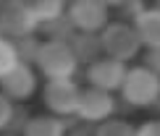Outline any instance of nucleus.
Segmentation results:
<instances>
[{
  "mask_svg": "<svg viewBox=\"0 0 160 136\" xmlns=\"http://www.w3.org/2000/svg\"><path fill=\"white\" fill-rule=\"evenodd\" d=\"M121 94L134 107H150L160 100V76L152 73L147 66L126 68V76L121 84Z\"/></svg>",
  "mask_w": 160,
  "mask_h": 136,
  "instance_id": "obj_1",
  "label": "nucleus"
},
{
  "mask_svg": "<svg viewBox=\"0 0 160 136\" xmlns=\"http://www.w3.org/2000/svg\"><path fill=\"white\" fill-rule=\"evenodd\" d=\"M100 42H102V52L105 55L121 60V63L137 58L139 47H142V39H139L134 24H126V21L108 24L102 32H100Z\"/></svg>",
  "mask_w": 160,
  "mask_h": 136,
  "instance_id": "obj_2",
  "label": "nucleus"
},
{
  "mask_svg": "<svg viewBox=\"0 0 160 136\" xmlns=\"http://www.w3.org/2000/svg\"><path fill=\"white\" fill-rule=\"evenodd\" d=\"M79 60L74 55L68 42H52V39H45L42 47L37 52V68L45 73L48 79H66L76 73Z\"/></svg>",
  "mask_w": 160,
  "mask_h": 136,
  "instance_id": "obj_3",
  "label": "nucleus"
},
{
  "mask_svg": "<svg viewBox=\"0 0 160 136\" xmlns=\"http://www.w3.org/2000/svg\"><path fill=\"white\" fill-rule=\"evenodd\" d=\"M82 97V89L74 81V76L66 79H48L45 86V105L50 107L55 115H76V105Z\"/></svg>",
  "mask_w": 160,
  "mask_h": 136,
  "instance_id": "obj_4",
  "label": "nucleus"
},
{
  "mask_svg": "<svg viewBox=\"0 0 160 136\" xmlns=\"http://www.w3.org/2000/svg\"><path fill=\"white\" fill-rule=\"evenodd\" d=\"M37 16L32 13V8L26 5V0H16V3H5L0 11V29L5 37L16 39L24 34H34L37 32Z\"/></svg>",
  "mask_w": 160,
  "mask_h": 136,
  "instance_id": "obj_5",
  "label": "nucleus"
},
{
  "mask_svg": "<svg viewBox=\"0 0 160 136\" xmlns=\"http://www.w3.org/2000/svg\"><path fill=\"white\" fill-rule=\"evenodd\" d=\"M113 110H116V100H113L110 92L97 89V86H89V89H82V97H79L76 105V115L87 123H102L108 120Z\"/></svg>",
  "mask_w": 160,
  "mask_h": 136,
  "instance_id": "obj_6",
  "label": "nucleus"
},
{
  "mask_svg": "<svg viewBox=\"0 0 160 136\" xmlns=\"http://www.w3.org/2000/svg\"><path fill=\"white\" fill-rule=\"evenodd\" d=\"M68 16L74 21L76 32H95L100 34L108 26V5L102 0H74L68 8Z\"/></svg>",
  "mask_w": 160,
  "mask_h": 136,
  "instance_id": "obj_7",
  "label": "nucleus"
},
{
  "mask_svg": "<svg viewBox=\"0 0 160 136\" xmlns=\"http://www.w3.org/2000/svg\"><path fill=\"white\" fill-rule=\"evenodd\" d=\"M123 76H126V66L116 58H97L95 63L87 66V81L89 86H97V89H105V92H121V84H123Z\"/></svg>",
  "mask_w": 160,
  "mask_h": 136,
  "instance_id": "obj_8",
  "label": "nucleus"
},
{
  "mask_svg": "<svg viewBox=\"0 0 160 136\" xmlns=\"http://www.w3.org/2000/svg\"><path fill=\"white\" fill-rule=\"evenodd\" d=\"M37 89V76L29 63H16L5 76H0V92L11 100H26Z\"/></svg>",
  "mask_w": 160,
  "mask_h": 136,
  "instance_id": "obj_9",
  "label": "nucleus"
},
{
  "mask_svg": "<svg viewBox=\"0 0 160 136\" xmlns=\"http://www.w3.org/2000/svg\"><path fill=\"white\" fill-rule=\"evenodd\" d=\"M71 50H74V55L79 63H95L97 58H102V42H100V34L95 32H76L74 37H71Z\"/></svg>",
  "mask_w": 160,
  "mask_h": 136,
  "instance_id": "obj_10",
  "label": "nucleus"
},
{
  "mask_svg": "<svg viewBox=\"0 0 160 136\" xmlns=\"http://www.w3.org/2000/svg\"><path fill=\"white\" fill-rule=\"evenodd\" d=\"M134 29L142 39V45L147 47H158L160 45V8H144L139 16L134 18Z\"/></svg>",
  "mask_w": 160,
  "mask_h": 136,
  "instance_id": "obj_11",
  "label": "nucleus"
},
{
  "mask_svg": "<svg viewBox=\"0 0 160 136\" xmlns=\"http://www.w3.org/2000/svg\"><path fill=\"white\" fill-rule=\"evenodd\" d=\"M66 120L61 115H37L29 118L21 136H66Z\"/></svg>",
  "mask_w": 160,
  "mask_h": 136,
  "instance_id": "obj_12",
  "label": "nucleus"
},
{
  "mask_svg": "<svg viewBox=\"0 0 160 136\" xmlns=\"http://www.w3.org/2000/svg\"><path fill=\"white\" fill-rule=\"evenodd\" d=\"M37 32H42L48 39H52V42H71V37L76 34V26H74L68 13H61V16H55V18L39 21Z\"/></svg>",
  "mask_w": 160,
  "mask_h": 136,
  "instance_id": "obj_13",
  "label": "nucleus"
},
{
  "mask_svg": "<svg viewBox=\"0 0 160 136\" xmlns=\"http://www.w3.org/2000/svg\"><path fill=\"white\" fill-rule=\"evenodd\" d=\"M26 5L37 16V21H48V18H55L63 13L66 0H26Z\"/></svg>",
  "mask_w": 160,
  "mask_h": 136,
  "instance_id": "obj_14",
  "label": "nucleus"
},
{
  "mask_svg": "<svg viewBox=\"0 0 160 136\" xmlns=\"http://www.w3.org/2000/svg\"><path fill=\"white\" fill-rule=\"evenodd\" d=\"M13 45H16V52H18V60H21V63H37V52H39V47H42V42H39L34 34L16 37Z\"/></svg>",
  "mask_w": 160,
  "mask_h": 136,
  "instance_id": "obj_15",
  "label": "nucleus"
},
{
  "mask_svg": "<svg viewBox=\"0 0 160 136\" xmlns=\"http://www.w3.org/2000/svg\"><path fill=\"white\" fill-rule=\"evenodd\" d=\"M95 136H137V128L129 120H118V118H108L97 126Z\"/></svg>",
  "mask_w": 160,
  "mask_h": 136,
  "instance_id": "obj_16",
  "label": "nucleus"
},
{
  "mask_svg": "<svg viewBox=\"0 0 160 136\" xmlns=\"http://www.w3.org/2000/svg\"><path fill=\"white\" fill-rule=\"evenodd\" d=\"M16 63H21V60H18V52H16L13 39L5 37V34H0V76H5Z\"/></svg>",
  "mask_w": 160,
  "mask_h": 136,
  "instance_id": "obj_17",
  "label": "nucleus"
},
{
  "mask_svg": "<svg viewBox=\"0 0 160 136\" xmlns=\"http://www.w3.org/2000/svg\"><path fill=\"white\" fill-rule=\"evenodd\" d=\"M11 118H13V105H11V97H5L0 92V131L11 126Z\"/></svg>",
  "mask_w": 160,
  "mask_h": 136,
  "instance_id": "obj_18",
  "label": "nucleus"
},
{
  "mask_svg": "<svg viewBox=\"0 0 160 136\" xmlns=\"http://www.w3.org/2000/svg\"><path fill=\"white\" fill-rule=\"evenodd\" d=\"M144 66H147L152 73H158V76H160V45L147 50V55H144Z\"/></svg>",
  "mask_w": 160,
  "mask_h": 136,
  "instance_id": "obj_19",
  "label": "nucleus"
},
{
  "mask_svg": "<svg viewBox=\"0 0 160 136\" xmlns=\"http://www.w3.org/2000/svg\"><path fill=\"white\" fill-rule=\"evenodd\" d=\"M118 8H123V13L129 16V21H134V18L139 16V13L144 11V5H142V0H123Z\"/></svg>",
  "mask_w": 160,
  "mask_h": 136,
  "instance_id": "obj_20",
  "label": "nucleus"
},
{
  "mask_svg": "<svg viewBox=\"0 0 160 136\" xmlns=\"http://www.w3.org/2000/svg\"><path fill=\"white\" fill-rule=\"evenodd\" d=\"M137 136H160V120H147L137 128Z\"/></svg>",
  "mask_w": 160,
  "mask_h": 136,
  "instance_id": "obj_21",
  "label": "nucleus"
},
{
  "mask_svg": "<svg viewBox=\"0 0 160 136\" xmlns=\"http://www.w3.org/2000/svg\"><path fill=\"white\" fill-rule=\"evenodd\" d=\"M102 3H105V5H108V8H118V5H121V3H123V0H102Z\"/></svg>",
  "mask_w": 160,
  "mask_h": 136,
  "instance_id": "obj_22",
  "label": "nucleus"
},
{
  "mask_svg": "<svg viewBox=\"0 0 160 136\" xmlns=\"http://www.w3.org/2000/svg\"><path fill=\"white\" fill-rule=\"evenodd\" d=\"M3 5H5V0H0V11H3Z\"/></svg>",
  "mask_w": 160,
  "mask_h": 136,
  "instance_id": "obj_23",
  "label": "nucleus"
},
{
  "mask_svg": "<svg viewBox=\"0 0 160 136\" xmlns=\"http://www.w3.org/2000/svg\"><path fill=\"white\" fill-rule=\"evenodd\" d=\"M5 3H16V0H5Z\"/></svg>",
  "mask_w": 160,
  "mask_h": 136,
  "instance_id": "obj_24",
  "label": "nucleus"
},
{
  "mask_svg": "<svg viewBox=\"0 0 160 136\" xmlns=\"http://www.w3.org/2000/svg\"><path fill=\"white\" fill-rule=\"evenodd\" d=\"M66 3H74V0H66Z\"/></svg>",
  "mask_w": 160,
  "mask_h": 136,
  "instance_id": "obj_25",
  "label": "nucleus"
},
{
  "mask_svg": "<svg viewBox=\"0 0 160 136\" xmlns=\"http://www.w3.org/2000/svg\"><path fill=\"white\" fill-rule=\"evenodd\" d=\"M158 8H160V0H158Z\"/></svg>",
  "mask_w": 160,
  "mask_h": 136,
  "instance_id": "obj_26",
  "label": "nucleus"
},
{
  "mask_svg": "<svg viewBox=\"0 0 160 136\" xmlns=\"http://www.w3.org/2000/svg\"><path fill=\"white\" fill-rule=\"evenodd\" d=\"M0 34H3V29H0Z\"/></svg>",
  "mask_w": 160,
  "mask_h": 136,
  "instance_id": "obj_27",
  "label": "nucleus"
}]
</instances>
